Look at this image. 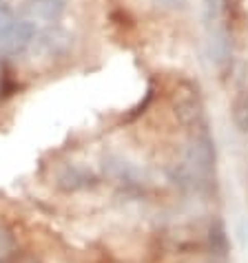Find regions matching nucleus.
<instances>
[{"label": "nucleus", "instance_id": "423d86ee", "mask_svg": "<svg viewBox=\"0 0 248 263\" xmlns=\"http://www.w3.org/2000/svg\"><path fill=\"white\" fill-rule=\"evenodd\" d=\"M233 122L242 133H248V91L237 93L233 102Z\"/></svg>", "mask_w": 248, "mask_h": 263}, {"label": "nucleus", "instance_id": "39448f33", "mask_svg": "<svg viewBox=\"0 0 248 263\" xmlns=\"http://www.w3.org/2000/svg\"><path fill=\"white\" fill-rule=\"evenodd\" d=\"M175 115H178L180 122L186 124V126L198 124L200 122V104L193 98H184L175 104Z\"/></svg>", "mask_w": 248, "mask_h": 263}, {"label": "nucleus", "instance_id": "f03ea898", "mask_svg": "<svg viewBox=\"0 0 248 263\" xmlns=\"http://www.w3.org/2000/svg\"><path fill=\"white\" fill-rule=\"evenodd\" d=\"M67 13V3L64 0H29L20 7V18L29 20L31 25H56L60 23L62 16Z\"/></svg>", "mask_w": 248, "mask_h": 263}, {"label": "nucleus", "instance_id": "7ed1b4c3", "mask_svg": "<svg viewBox=\"0 0 248 263\" xmlns=\"http://www.w3.org/2000/svg\"><path fill=\"white\" fill-rule=\"evenodd\" d=\"M56 184L62 188V191L69 193H78V191H86L96 184V177L86 166L80 164H64L56 175Z\"/></svg>", "mask_w": 248, "mask_h": 263}, {"label": "nucleus", "instance_id": "0eeeda50", "mask_svg": "<svg viewBox=\"0 0 248 263\" xmlns=\"http://www.w3.org/2000/svg\"><path fill=\"white\" fill-rule=\"evenodd\" d=\"M162 3H175V0H162Z\"/></svg>", "mask_w": 248, "mask_h": 263}, {"label": "nucleus", "instance_id": "20e7f679", "mask_svg": "<svg viewBox=\"0 0 248 263\" xmlns=\"http://www.w3.org/2000/svg\"><path fill=\"white\" fill-rule=\"evenodd\" d=\"M208 243H210V250H213L215 257H226V252H228V235H226V228L222 221L210 223Z\"/></svg>", "mask_w": 248, "mask_h": 263}, {"label": "nucleus", "instance_id": "f257e3e1", "mask_svg": "<svg viewBox=\"0 0 248 263\" xmlns=\"http://www.w3.org/2000/svg\"><path fill=\"white\" fill-rule=\"evenodd\" d=\"M184 164L206 184L210 173H213V168H215V144H213V137H210L206 126H200L198 133L193 135V140L186 148Z\"/></svg>", "mask_w": 248, "mask_h": 263}]
</instances>
